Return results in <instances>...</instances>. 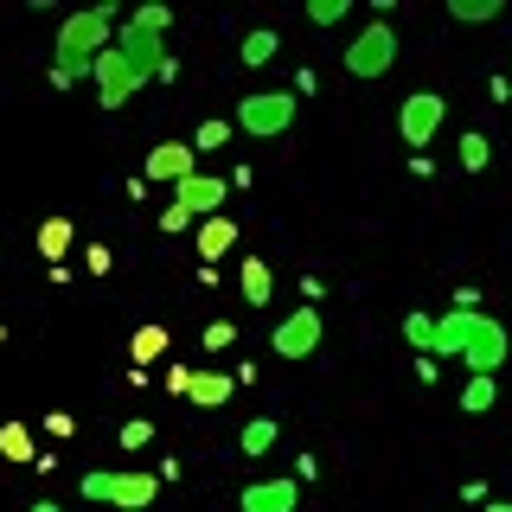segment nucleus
<instances>
[{
  "label": "nucleus",
  "instance_id": "obj_16",
  "mask_svg": "<svg viewBox=\"0 0 512 512\" xmlns=\"http://www.w3.org/2000/svg\"><path fill=\"white\" fill-rule=\"evenodd\" d=\"M71 244H77V224L71 218H45L39 224V256L58 269V256H71Z\"/></svg>",
  "mask_w": 512,
  "mask_h": 512
},
{
  "label": "nucleus",
  "instance_id": "obj_7",
  "mask_svg": "<svg viewBox=\"0 0 512 512\" xmlns=\"http://www.w3.org/2000/svg\"><path fill=\"white\" fill-rule=\"evenodd\" d=\"M442 122H448V103L436 90H410L404 109H397V135H404L410 148H429V141L442 135Z\"/></svg>",
  "mask_w": 512,
  "mask_h": 512
},
{
  "label": "nucleus",
  "instance_id": "obj_20",
  "mask_svg": "<svg viewBox=\"0 0 512 512\" xmlns=\"http://www.w3.org/2000/svg\"><path fill=\"white\" fill-rule=\"evenodd\" d=\"M276 32H269V26H256V32H244V45H237V58H244L250 64V71H256V64H269V58H276Z\"/></svg>",
  "mask_w": 512,
  "mask_h": 512
},
{
  "label": "nucleus",
  "instance_id": "obj_4",
  "mask_svg": "<svg viewBox=\"0 0 512 512\" xmlns=\"http://www.w3.org/2000/svg\"><path fill=\"white\" fill-rule=\"evenodd\" d=\"M295 90H256V96H244V103H237V128H244V135H256V141H276V135H288V128H295Z\"/></svg>",
  "mask_w": 512,
  "mask_h": 512
},
{
  "label": "nucleus",
  "instance_id": "obj_25",
  "mask_svg": "<svg viewBox=\"0 0 512 512\" xmlns=\"http://www.w3.org/2000/svg\"><path fill=\"white\" fill-rule=\"evenodd\" d=\"M128 352H135L141 365H148V359H160V352H167V327H135V340H128Z\"/></svg>",
  "mask_w": 512,
  "mask_h": 512
},
{
  "label": "nucleus",
  "instance_id": "obj_1",
  "mask_svg": "<svg viewBox=\"0 0 512 512\" xmlns=\"http://www.w3.org/2000/svg\"><path fill=\"white\" fill-rule=\"evenodd\" d=\"M436 359H461L474 378H493L512 359V333L487 308H448L436 320Z\"/></svg>",
  "mask_w": 512,
  "mask_h": 512
},
{
  "label": "nucleus",
  "instance_id": "obj_36",
  "mask_svg": "<svg viewBox=\"0 0 512 512\" xmlns=\"http://www.w3.org/2000/svg\"><path fill=\"white\" fill-rule=\"evenodd\" d=\"M0 340H7V327H0Z\"/></svg>",
  "mask_w": 512,
  "mask_h": 512
},
{
  "label": "nucleus",
  "instance_id": "obj_17",
  "mask_svg": "<svg viewBox=\"0 0 512 512\" xmlns=\"http://www.w3.org/2000/svg\"><path fill=\"white\" fill-rule=\"evenodd\" d=\"M0 455L20 461V468H39V455H32V429L26 423H0Z\"/></svg>",
  "mask_w": 512,
  "mask_h": 512
},
{
  "label": "nucleus",
  "instance_id": "obj_18",
  "mask_svg": "<svg viewBox=\"0 0 512 512\" xmlns=\"http://www.w3.org/2000/svg\"><path fill=\"white\" fill-rule=\"evenodd\" d=\"M237 448H244L250 461H263L269 448H276V423H269V416H250V423H244V436H237Z\"/></svg>",
  "mask_w": 512,
  "mask_h": 512
},
{
  "label": "nucleus",
  "instance_id": "obj_34",
  "mask_svg": "<svg viewBox=\"0 0 512 512\" xmlns=\"http://www.w3.org/2000/svg\"><path fill=\"white\" fill-rule=\"evenodd\" d=\"M26 512H64V506H58V500H32Z\"/></svg>",
  "mask_w": 512,
  "mask_h": 512
},
{
  "label": "nucleus",
  "instance_id": "obj_3",
  "mask_svg": "<svg viewBox=\"0 0 512 512\" xmlns=\"http://www.w3.org/2000/svg\"><path fill=\"white\" fill-rule=\"evenodd\" d=\"M154 493H160V480L148 468H96V474H84V500L90 506L141 512V506H154Z\"/></svg>",
  "mask_w": 512,
  "mask_h": 512
},
{
  "label": "nucleus",
  "instance_id": "obj_10",
  "mask_svg": "<svg viewBox=\"0 0 512 512\" xmlns=\"http://www.w3.org/2000/svg\"><path fill=\"white\" fill-rule=\"evenodd\" d=\"M116 52L135 64L141 77H160V64H167V45H160V32L135 26V20H122V26H116Z\"/></svg>",
  "mask_w": 512,
  "mask_h": 512
},
{
  "label": "nucleus",
  "instance_id": "obj_12",
  "mask_svg": "<svg viewBox=\"0 0 512 512\" xmlns=\"http://www.w3.org/2000/svg\"><path fill=\"white\" fill-rule=\"evenodd\" d=\"M301 506V480H250L237 493V512H295Z\"/></svg>",
  "mask_w": 512,
  "mask_h": 512
},
{
  "label": "nucleus",
  "instance_id": "obj_2",
  "mask_svg": "<svg viewBox=\"0 0 512 512\" xmlns=\"http://www.w3.org/2000/svg\"><path fill=\"white\" fill-rule=\"evenodd\" d=\"M116 0H103V7H84V13H64L58 20V45H52V90H71L77 77H90V64L116 45Z\"/></svg>",
  "mask_w": 512,
  "mask_h": 512
},
{
  "label": "nucleus",
  "instance_id": "obj_35",
  "mask_svg": "<svg viewBox=\"0 0 512 512\" xmlns=\"http://www.w3.org/2000/svg\"><path fill=\"white\" fill-rule=\"evenodd\" d=\"M487 512H512V500H487Z\"/></svg>",
  "mask_w": 512,
  "mask_h": 512
},
{
  "label": "nucleus",
  "instance_id": "obj_22",
  "mask_svg": "<svg viewBox=\"0 0 512 512\" xmlns=\"http://www.w3.org/2000/svg\"><path fill=\"white\" fill-rule=\"evenodd\" d=\"M493 397H500V384H493V378H468V384H461V410H468V416H487Z\"/></svg>",
  "mask_w": 512,
  "mask_h": 512
},
{
  "label": "nucleus",
  "instance_id": "obj_13",
  "mask_svg": "<svg viewBox=\"0 0 512 512\" xmlns=\"http://www.w3.org/2000/svg\"><path fill=\"white\" fill-rule=\"evenodd\" d=\"M231 391H237L231 372H192L186 404H192V410H218V404H231Z\"/></svg>",
  "mask_w": 512,
  "mask_h": 512
},
{
  "label": "nucleus",
  "instance_id": "obj_14",
  "mask_svg": "<svg viewBox=\"0 0 512 512\" xmlns=\"http://www.w3.org/2000/svg\"><path fill=\"white\" fill-rule=\"evenodd\" d=\"M231 250H237V218L231 212L205 218L199 224V256H205V263H218V256H231Z\"/></svg>",
  "mask_w": 512,
  "mask_h": 512
},
{
  "label": "nucleus",
  "instance_id": "obj_33",
  "mask_svg": "<svg viewBox=\"0 0 512 512\" xmlns=\"http://www.w3.org/2000/svg\"><path fill=\"white\" fill-rule=\"evenodd\" d=\"M314 84H320V77H314V64H301V71H295V96H314Z\"/></svg>",
  "mask_w": 512,
  "mask_h": 512
},
{
  "label": "nucleus",
  "instance_id": "obj_8",
  "mask_svg": "<svg viewBox=\"0 0 512 512\" xmlns=\"http://www.w3.org/2000/svg\"><path fill=\"white\" fill-rule=\"evenodd\" d=\"M90 77H96V96H103V109H122L128 96H135L141 84H148V77H141L135 64H128V58L116 52V45H109V52L90 64Z\"/></svg>",
  "mask_w": 512,
  "mask_h": 512
},
{
  "label": "nucleus",
  "instance_id": "obj_28",
  "mask_svg": "<svg viewBox=\"0 0 512 512\" xmlns=\"http://www.w3.org/2000/svg\"><path fill=\"white\" fill-rule=\"evenodd\" d=\"M128 20H135V26H148V32H160V39H167L173 13H167V7H135V13H128Z\"/></svg>",
  "mask_w": 512,
  "mask_h": 512
},
{
  "label": "nucleus",
  "instance_id": "obj_30",
  "mask_svg": "<svg viewBox=\"0 0 512 512\" xmlns=\"http://www.w3.org/2000/svg\"><path fill=\"white\" fill-rule=\"evenodd\" d=\"M192 224H199V218H192V212H180V205H167V212H160V231H167V237L192 231Z\"/></svg>",
  "mask_w": 512,
  "mask_h": 512
},
{
  "label": "nucleus",
  "instance_id": "obj_15",
  "mask_svg": "<svg viewBox=\"0 0 512 512\" xmlns=\"http://www.w3.org/2000/svg\"><path fill=\"white\" fill-rule=\"evenodd\" d=\"M237 288H244L250 308H269V295H276V269H269L263 256H244V269H237Z\"/></svg>",
  "mask_w": 512,
  "mask_h": 512
},
{
  "label": "nucleus",
  "instance_id": "obj_5",
  "mask_svg": "<svg viewBox=\"0 0 512 512\" xmlns=\"http://www.w3.org/2000/svg\"><path fill=\"white\" fill-rule=\"evenodd\" d=\"M340 64H346V77H384L397 64V32H391V20H372V26H359V39L340 52Z\"/></svg>",
  "mask_w": 512,
  "mask_h": 512
},
{
  "label": "nucleus",
  "instance_id": "obj_27",
  "mask_svg": "<svg viewBox=\"0 0 512 512\" xmlns=\"http://www.w3.org/2000/svg\"><path fill=\"white\" fill-rule=\"evenodd\" d=\"M346 13H352L346 0H308V20H314V26H340Z\"/></svg>",
  "mask_w": 512,
  "mask_h": 512
},
{
  "label": "nucleus",
  "instance_id": "obj_19",
  "mask_svg": "<svg viewBox=\"0 0 512 512\" xmlns=\"http://www.w3.org/2000/svg\"><path fill=\"white\" fill-rule=\"evenodd\" d=\"M500 0H448V20L455 26H487V20H500Z\"/></svg>",
  "mask_w": 512,
  "mask_h": 512
},
{
  "label": "nucleus",
  "instance_id": "obj_32",
  "mask_svg": "<svg viewBox=\"0 0 512 512\" xmlns=\"http://www.w3.org/2000/svg\"><path fill=\"white\" fill-rule=\"evenodd\" d=\"M167 391H173V397L192 391V365H167Z\"/></svg>",
  "mask_w": 512,
  "mask_h": 512
},
{
  "label": "nucleus",
  "instance_id": "obj_9",
  "mask_svg": "<svg viewBox=\"0 0 512 512\" xmlns=\"http://www.w3.org/2000/svg\"><path fill=\"white\" fill-rule=\"evenodd\" d=\"M224 199H231V180H218V173H192V180H180L173 186V205L180 212H192V218H218L224 212Z\"/></svg>",
  "mask_w": 512,
  "mask_h": 512
},
{
  "label": "nucleus",
  "instance_id": "obj_31",
  "mask_svg": "<svg viewBox=\"0 0 512 512\" xmlns=\"http://www.w3.org/2000/svg\"><path fill=\"white\" fill-rule=\"evenodd\" d=\"M231 340H237V327H231V320H212V327H205V352H224Z\"/></svg>",
  "mask_w": 512,
  "mask_h": 512
},
{
  "label": "nucleus",
  "instance_id": "obj_11",
  "mask_svg": "<svg viewBox=\"0 0 512 512\" xmlns=\"http://www.w3.org/2000/svg\"><path fill=\"white\" fill-rule=\"evenodd\" d=\"M199 173V154H192V141H160V148L148 154V173L141 180H154V186H180Z\"/></svg>",
  "mask_w": 512,
  "mask_h": 512
},
{
  "label": "nucleus",
  "instance_id": "obj_26",
  "mask_svg": "<svg viewBox=\"0 0 512 512\" xmlns=\"http://www.w3.org/2000/svg\"><path fill=\"white\" fill-rule=\"evenodd\" d=\"M148 442H154V423H148V416H128V423H122V448L135 455V448H148Z\"/></svg>",
  "mask_w": 512,
  "mask_h": 512
},
{
  "label": "nucleus",
  "instance_id": "obj_24",
  "mask_svg": "<svg viewBox=\"0 0 512 512\" xmlns=\"http://www.w3.org/2000/svg\"><path fill=\"white\" fill-rule=\"evenodd\" d=\"M493 160V141L480 135V128H468V135H461V173H480Z\"/></svg>",
  "mask_w": 512,
  "mask_h": 512
},
{
  "label": "nucleus",
  "instance_id": "obj_6",
  "mask_svg": "<svg viewBox=\"0 0 512 512\" xmlns=\"http://www.w3.org/2000/svg\"><path fill=\"white\" fill-rule=\"evenodd\" d=\"M320 340H327V314H320L314 301H301V308L288 314L276 333H269L276 359H314V352H320Z\"/></svg>",
  "mask_w": 512,
  "mask_h": 512
},
{
  "label": "nucleus",
  "instance_id": "obj_23",
  "mask_svg": "<svg viewBox=\"0 0 512 512\" xmlns=\"http://www.w3.org/2000/svg\"><path fill=\"white\" fill-rule=\"evenodd\" d=\"M237 135V122H224V116H212V122H199V135H192V154H212V148H224V141Z\"/></svg>",
  "mask_w": 512,
  "mask_h": 512
},
{
  "label": "nucleus",
  "instance_id": "obj_21",
  "mask_svg": "<svg viewBox=\"0 0 512 512\" xmlns=\"http://www.w3.org/2000/svg\"><path fill=\"white\" fill-rule=\"evenodd\" d=\"M404 340L416 346V352H423V359H436V320H429V314H404Z\"/></svg>",
  "mask_w": 512,
  "mask_h": 512
},
{
  "label": "nucleus",
  "instance_id": "obj_29",
  "mask_svg": "<svg viewBox=\"0 0 512 512\" xmlns=\"http://www.w3.org/2000/svg\"><path fill=\"white\" fill-rule=\"evenodd\" d=\"M84 269H90V276H109V269H116V250H109V244H90L84 250Z\"/></svg>",
  "mask_w": 512,
  "mask_h": 512
}]
</instances>
